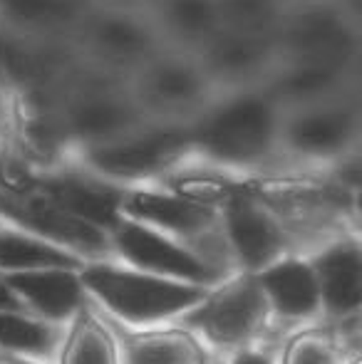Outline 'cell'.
I'll use <instances>...</instances> for the list:
<instances>
[{
    "label": "cell",
    "mask_w": 362,
    "mask_h": 364,
    "mask_svg": "<svg viewBox=\"0 0 362 364\" xmlns=\"http://www.w3.org/2000/svg\"><path fill=\"white\" fill-rule=\"evenodd\" d=\"M285 107L266 82L218 90L188 119L193 154L216 166L251 168L280 151Z\"/></svg>",
    "instance_id": "1"
},
{
    "label": "cell",
    "mask_w": 362,
    "mask_h": 364,
    "mask_svg": "<svg viewBox=\"0 0 362 364\" xmlns=\"http://www.w3.org/2000/svg\"><path fill=\"white\" fill-rule=\"evenodd\" d=\"M129 87L149 117L186 122L218 92L196 55L174 48H161L142 65Z\"/></svg>",
    "instance_id": "4"
},
{
    "label": "cell",
    "mask_w": 362,
    "mask_h": 364,
    "mask_svg": "<svg viewBox=\"0 0 362 364\" xmlns=\"http://www.w3.org/2000/svg\"><path fill=\"white\" fill-rule=\"evenodd\" d=\"M233 364H271L266 360V357H261V355H241Z\"/></svg>",
    "instance_id": "24"
},
{
    "label": "cell",
    "mask_w": 362,
    "mask_h": 364,
    "mask_svg": "<svg viewBox=\"0 0 362 364\" xmlns=\"http://www.w3.org/2000/svg\"><path fill=\"white\" fill-rule=\"evenodd\" d=\"M13 364H33V362H13Z\"/></svg>",
    "instance_id": "25"
},
{
    "label": "cell",
    "mask_w": 362,
    "mask_h": 364,
    "mask_svg": "<svg viewBox=\"0 0 362 364\" xmlns=\"http://www.w3.org/2000/svg\"><path fill=\"white\" fill-rule=\"evenodd\" d=\"M95 0H0V25L33 35L73 38Z\"/></svg>",
    "instance_id": "14"
},
{
    "label": "cell",
    "mask_w": 362,
    "mask_h": 364,
    "mask_svg": "<svg viewBox=\"0 0 362 364\" xmlns=\"http://www.w3.org/2000/svg\"><path fill=\"white\" fill-rule=\"evenodd\" d=\"M226 230L238 258L248 268H263L280 248V228L258 193L236 186L226 198Z\"/></svg>",
    "instance_id": "10"
},
{
    "label": "cell",
    "mask_w": 362,
    "mask_h": 364,
    "mask_svg": "<svg viewBox=\"0 0 362 364\" xmlns=\"http://www.w3.org/2000/svg\"><path fill=\"white\" fill-rule=\"evenodd\" d=\"M127 364H206L203 350L179 332H154L132 340Z\"/></svg>",
    "instance_id": "19"
},
{
    "label": "cell",
    "mask_w": 362,
    "mask_h": 364,
    "mask_svg": "<svg viewBox=\"0 0 362 364\" xmlns=\"http://www.w3.org/2000/svg\"><path fill=\"white\" fill-rule=\"evenodd\" d=\"M263 315H266V295L261 285L241 280L226 285L218 295L203 302L191 315V322H196L216 342L233 345L246 340L261 325Z\"/></svg>",
    "instance_id": "12"
},
{
    "label": "cell",
    "mask_w": 362,
    "mask_h": 364,
    "mask_svg": "<svg viewBox=\"0 0 362 364\" xmlns=\"http://www.w3.org/2000/svg\"><path fill=\"white\" fill-rule=\"evenodd\" d=\"M320 295L338 315L360 307V248L358 243H338L325 250L315 268Z\"/></svg>",
    "instance_id": "15"
},
{
    "label": "cell",
    "mask_w": 362,
    "mask_h": 364,
    "mask_svg": "<svg viewBox=\"0 0 362 364\" xmlns=\"http://www.w3.org/2000/svg\"><path fill=\"white\" fill-rule=\"evenodd\" d=\"M263 295L271 297L278 312L288 317H305L318 310L320 288L315 270L300 260H285L261 275Z\"/></svg>",
    "instance_id": "17"
},
{
    "label": "cell",
    "mask_w": 362,
    "mask_h": 364,
    "mask_svg": "<svg viewBox=\"0 0 362 364\" xmlns=\"http://www.w3.org/2000/svg\"><path fill=\"white\" fill-rule=\"evenodd\" d=\"M82 283L110 307L115 315L132 322H151L176 315L198 305L203 290L193 285L169 283L154 275L132 273L112 265H95L85 270Z\"/></svg>",
    "instance_id": "5"
},
{
    "label": "cell",
    "mask_w": 362,
    "mask_h": 364,
    "mask_svg": "<svg viewBox=\"0 0 362 364\" xmlns=\"http://www.w3.org/2000/svg\"><path fill=\"white\" fill-rule=\"evenodd\" d=\"M58 342L55 330L43 322L28 320L15 312H0V345L13 352L28 355H50Z\"/></svg>",
    "instance_id": "21"
},
{
    "label": "cell",
    "mask_w": 362,
    "mask_h": 364,
    "mask_svg": "<svg viewBox=\"0 0 362 364\" xmlns=\"http://www.w3.org/2000/svg\"><path fill=\"white\" fill-rule=\"evenodd\" d=\"M360 117L350 95L285 109L280 151L303 159H345L358 139Z\"/></svg>",
    "instance_id": "6"
},
{
    "label": "cell",
    "mask_w": 362,
    "mask_h": 364,
    "mask_svg": "<svg viewBox=\"0 0 362 364\" xmlns=\"http://www.w3.org/2000/svg\"><path fill=\"white\" fill-rule=\"evenodd\" d=\"M124 218L137 220L151 230H171L181 235H196L208 230L216 220V208L211 203L196 201L176 191L159 188H134L124 193L122 201Z\"/></svg>",
    "instance_id": "11"
},
{
    "label": "cell",
    "mask_w": 362,
    "mask_h": 364,
    "mask_svg": "<svg viewBox=\"0 0 362 364\" xmlns=\"http://www.w3.org/2000/svg\"><path fill=\"white\" fill-rule=\"evenodd\" d=\"M193 156L186 119H147L107 144L82 149V166L107 181H144L176 171Z\"/></svg>",
    "instance_id": "2"
},
{
    "label": "cell",
    "mask_w": 362,
    "mask_h": 364,
    "mask_svg": "<svg viewBox=\"0 0 362 364\" xmlns=\"http://www.w3.org/2000/svg\"><path fill=\"white\" fill-rule=\"evenodd\" d=\"M63 364H117L115 340L97 320L82 317L70 335Z\"/></svg>",
    "instance_id": "20"
},
{
    "label": "cell",
    "mask_w": 362,
    "mask_h": 364,
    "mask_svg": "<svg viewBox=\"0 0 362 364\" xmlns=\"http://www.w3.org/2000/svg\"><path fill=\"white\" fill-rule=\"evenodd\" d=\"M115 240L127 260L156 275H174V278L191 280V283H208L218 275L211 263L196 258L188 250L174 245L169 238H164L159 230L147 228L137 220L122 218L115 228Z\"/></svg>",
    "instance_id": "9"
},
{
    "label": "cell",
    "mask_w": 362,
    "mask_h": 364,
    "mask_svg": "<svg viewBox=\"0 0 362 364\" xmlns=\"http://www.w3.org/2000/svg\"><path fill=\"white\" fill-rule=\"evenodd\" d=\"M20 307V297L10 290V285L0 278V312H15Z\"/></svg>",
    "instance_id": "23"
},
{
    "label": "cell",
    "mask_w": 362,
    "mask_h": 364,
    "mask_svg": "<svg viewBox=\"0 0 362 364\" xmlns=\"http://www.w3.org/2000/svg\"><path fill=\"white\" fill-rule=\"evenodd\" d=\"M15 295L25 297L48 317H68L82 297V283L70 270H30L5 280Z\"/></svg>",
    "instance_id": "16"
},
{
    "label": "cell",
    "mask_w": 362,
    "mask_h": 364,
    "mask_svg": "<svg viewBox=\"0 0 362 364\" xmlns=\"http://www.w3.org/2000/svg\"><path fill=\"white\" fill-rule=\"evenodd\" d=\"M73 40L85 63L119 77H132L164 48L149 13L97 5L75 30Z\"/></svg>",
    "instance_id": "3"
},
{
    "label": "cell",
    "mask_w": 362,
    "mask_h": 364,
    "mask_svg": "<svg viewBox=\"0 0 362 364\" xmlns=\"http://www.w3.org/2000/svg\"><path fill=\"white\" fill-rule=\"evenodd\" d=\"M285 364H338V360H335V352L328 342L303 337V340L290 345Z\"/></svg>",
    "instance_id": "22"
},
{
    "label": "cell",
    "mask_w": 362,
    "mask_h": 364,
    "mask_svg": "<svg viewBox=\"0 0 362 364\" xmlns=\"http://www.w3.org/2000/svg\"><path fill=\"white\" fill-rule=\"evenodd\" d=\"M73 265L75 258L65 248L15 230L0 233V268L30 273V270H65Z\"/></svg>",
    "instance_id": "18"
},
{
    "label": "cell",
    "mask_w": 362,
    "mask_h": 364,
    "mask_svg": "<svg viewBox=\"0 0 362 364\" xmlns=\"http://www.w3.org/2000/svg\"><path fill=\"white\" fill-rule=\"evenodd\" d=\"M0 213L38 233L40 240L48 238L55 243L70 245V248L85 250V253H102L107 248L105 230L73 218L33 188H25V191H3L0 188Z\"/></svg>",
    "instance_id": "8"
},
{
    "label": "cell",
    "mask_w": 362,
    "mask_h": 364,
    "mask_svg": "<svg viewBox=\"0 0 362 364\" xmlns=\"http://www.w3.org/2000/svg\"><path fill=\"white\" fill-rule=\"evenodd\" d=\"M164 48L196 53L221 30L218 0H156L149 10Z\"/></svg>",
    "instance_id": "13"
},
{
    "label": "cell",
    "mask_w": 362,
    "mask_h": 364,
    "mask_svg": "<svg viewBox=\"0 0 362 364\" xmlns=\"http://www.w3.org/2000/svg\"><path fill=\"white\" fill-rule=\"evenodd\" d=\"M45 196L50 203L63 208L73 218L90 223L100 230H115L122 220V201H124V188L115 181L97 176L87 168L78 171H55L45 176H33L30 186Z\"/></svg>",
    "instance_id": "7"
}]
</instances>
